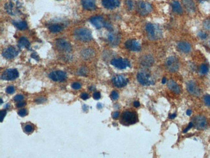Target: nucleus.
<instances>
[{"label": "nucleus", "instance_id": "1", "mask_svg": "<svg viewBox=\"0 0 210 158\" xmlns=\"http://www.w3.org/2000/svg\"><path fill=\"white\" fill-rule=\"evenodd\" d=\"M145 31L147 32L149 38L151 40H157L161 38L162 32L160 27L155 24L148 23L145 25Z\"/></svg>", "mask_w": 210, "mask_h": 158}, {"label": "nucleus", "instance_id": "2", "mask_svg": "<svg viewBox=\"0 0 210 158\" xmlns=\"http://www.w3.org/2000/svg\"><path fill=\"white\" fill-rule=\"evenodd\" d=\"M74 36L80 41L87 42L92 39V34L86 28H77L74 31Z\"/></svg>", "mask_w": 210, "mask_h": 158}, {"label": "nucleus", "instance_id": "3", "mask_svg": "<svg viewBox=\"0 0 210 158\" xmlns=\"http://www.w3.org/2000/svg\"><path fill=\"white\" fill-rule=\"evenodd\" d=\"M138 121L137 114L134 111L127 110L123 112L121 117V122L124 125L134 124Z\"/></svg>", "mask_w": 210, "mask_h": 158}, {"label": "nucleus", "instance_id": "4", "mask_svg": "<svg viewBox=\"0 0 210 158\" xmlns=\"http://www.w3.org/2000/svg\"><path fill=\"white\" fill-rule=\"evenodd\" d=\"M165 66L166 69L170 72H176L178 71L180 67L179 60L178 58L174 56H171L168 57L165 62Z\"/></svg>", "mask_w": 210, "mask_h": 158}, {"label": "nucleus", "instance_id": "5", "mask_svg": "<svg viewBox=\"0 0 210 158\" xmlns=\"http://www.w3.org/2000/svg\"><path fill=\"white\" fill-rule=\"evenodd\" d=\"M137 80L143 85H151L155 84V80L151 75L145 72H140L138 73Z\"/></svg>", "mask_w": 210, "mask_h": 158}, {"label": "nucleus", "instance_id": "6", "mask_svg": "<svg viewBox=\"0 0 210 158\" xmlns=\"http://www.w3.org/2000/svg\"><path fill=\"white\" fill-rule=\"evenodd\" d=\"M137 10L140 15L145 16L152 10V6L150 3L140 1L137 4Z\"/></svg>", "mask_w": 210, "mask_h": 158}, {"label": "nucleus", "instance_id": "7", "mask_svg": "<svg viewBox=\"0 0 210 158\" xmlns=\"http://www.w3.org/2000/svg\"><path fill=\"white\" fill-rule=\"evenodd\" d=\"M193 126L198 130H204L207 127V119L204 116H197L194 117L193 119Z\"/></svg>", "mask_w": 210, "mask_h": 158}, {"label": "nucleus", "instance_id": "8", "mask_svg": "<svg viewBox=\"0 0 210 158\" xmlns=\"http://www.w3.org/2000/svg\"><path fill=\"white\" fill-rule=\"evenodd\" d=\"M19 77V73L16 69H8L3 72L1 79L5 80H14Z\"/></svg>", "mask_w": 210, "mask_h": 158}, {"label": "nucleus", "instance_id": "9", "mask_svg": "<svg viewBox=\"0 0 210 158\" xmlns=\"http://www.w3.org/2000/svg\"><path fill=\"white\" fill-rule=\"evenodd\" d=\"M55 45L57 49L63 52H69L71 50V45L65 40L60 38L56 40Z\"/></svg>", "mask_w": 210, "mask_h": 158}, {"label": "nucleus", "instance_id": "10", "mask_svg": "<svg viewBox=\"0 0 210 158\" xmlns=\"http://www.w3.org/2000/svg\"><path fill=\"white\" fill-rule=\"evenodd\" d=\"M111 64L120 69H126L127 67L130 66V62L129 60L122 58H114L111 61Z\"/></svg>", "mask_w": 210, "mask_h": 158}, {"label": "nucleus", "instance_id": "11", "mask_svg": "<svg viewBox=\"0 0 210 158\" xmlns=\"http://www.w3.org/2000/svg\"><path fill=\"white\" fill-rule=\"evenodd\" d=\"M19 53V51L14 46H9L3 51L2 55L7 59H12L16 57Z\"/></svg>", "mask_w": 210, "mask_h": 158}, {"label": "nucleus", "instance_id": "12", "mask_svg": "<svg viewBox=\"0 0 210 158\" xmlns=\"http://www.w3.org/2000/svg\"><path fill=\"white\" fill-rule=\"evenodd\" d=\"M186 88L188 92L191 95L196 96V97L200 95V89L198 86V85L196 84V82L193 81V80H190L186 83Z\"/></svg>", "mask_w": 210, "mask_h": 158}, {"label": "nucleus", "instance_id": "13", "mask_svg": "<svg viewBox=\"0 0 210 158\" xmlns=\"http://www.w3.org/2000/svg\"><path fill=\"white\" fill-rule=\"evenodd\" d=\"M129 80L126 77L122 75H118L113 77L112 82L113 85L117 88H122L126 86Z\"/></svg>", "mask_w": 210, "mask_h": 158}, {"label": "nucleus", "instance_id": "14", "mask_svg": "<svg viewBox=\"0 0 210 158\" xmlns=\"http://www.w3.org/2000/svg\"><path fill=\"white\" fill-rule=\"evenodd\" d=\"M126 49L131 51H139L141 49L140 42L137 40H129L125 43Z\"/></svg>", "mask_w": 210, "mask_h": 158}, {"label": "nucleus", "instance_id": "15", "mask_svg": "<svg viewBox=\"0 0 210 158\" xmlns=\"http://www.w3.org/2000/svg\"><path fill=\"white\" fill-rule=\"evenodd\" d=\"M49 78L53 81H63L67 78V75L62 71H55L50 73Z\"/></svg>", "mask_w": 210, "mask_h": 158}, {"label": "nucleus", "instance_id": "16", "mask_svg": "<svg viewBox=\"0 0 210 158\" xmlns=\"http://www.w3.org/2000/svg\"><path fill=\"white\" fill-rule=\"evenodd\" d=\"M90 21L97 29H100L103 27H105V21L104 18L101 16H95L92 17L90 19Z\"/></svg>", "mask_w": 210, "mask_h": 158}, {"label": "nucleus", "instance_id": "17", "mask_svg": "<svg viewBox=\"0 0 210 158\" xmlns=\"http://www.w3.org/2000/svg\"><path fill=\"white\" fill-rule=\"evenodd\" d=\"M103 7L107 9H114L120 6L119 0H102Z\"/></svg>", "mask_w": 210, "mask_h": 158}, {"label": "nucleus", "instance_id": "18", "mask_svg": "<svg viewBox=\"0 0 210 158\" xmlns=\"http://www.w3.org/2000/svg\"><path fill=\"white\" fill-rule=\"evenodd\" d=\"M177 48L180 51L184 53H189L191 51V44L186 41H182L178 43Z\"/></svg>", "mask_w": 210, "mask_h": 158}, {"label": "nucleus", "instance_id": "19", "mask_svg": "<svg viewBox=\"0 0 210 158\" xmlns=\"http://www.w3.org/2000/svg\"><path fill=\"white\" fill-rule=\"evenodd\" d=\"M182 4L188 12L192 13L195 11L196 7L193 0H182Z\"/></svg>", "mask_w": 210, "mask_h": 158}, {"label": "nucleus", "instance_id": "20", "mask_svg": "<svg viewBox=\"0 0 210 158\" xmlns=\"http://www.w3.org/2000/svg\"><path fill=\"white\" fill-rule=\"evenodd\" d=\"M140 63L143 66L150 67L154 64V59L151 55H145L141 58Z\"/></svg>", "mask_w": 210, "mask_h": 158}, {"label": "nucleus", "instance_id": "21", "mask_svg": "<svg viewBox=\"0 0 210 158\" xmlns=\"http://www.w3.org/2000/svg\"><path fill=\"white\" fill-rule=\"evenodd\" d=\"M82 5L86 10H93L96 8L95 0H82Z\"/></svg>", "mask_w": 210, "mask_h": 158}, {"label": "nucleus", "instance_id": "22", "mask_svg": "<svg viewBox=\"0 0 210 158\" xmlns=\"http://www.w3.org/2000/svg\"><path fill=\"white\" fill-rule=\"evenodd\" d=\"M167 87H168L170 90H171L172 92L177 93V94H179V93L181 92L180 87L178 85L176 82H175L174 80H169V82H167Z\"/></svg>", "mask_w": 210, "mask_h": 158}, {"label": "nucleus", "instance_id": "23", "mask_svg": "<svg viewBox=\"0 0 210 158\" xmlns=\"http://www.w3.org/2000/svg\"><path fill=\"white\" fill-rule=\"evenodd\" d=\"M82 57H83L84 59H87V60L91 59V58L94 57V50H92V49L88 48V49H84L83 51H82Z\"/></svg>", "mask_w": 210, "mask_h": 158}, {"label": "nucleus", "instance_id": "24", "mask_svg": "<svg viewBox=\"0 0 210 158\" xmlns=\"http://www.w3.org/2000/svg\"><path fill=\"white\" fill-rule=\"evenodd\" d=\"M171 7H172V10H173V12L177 13L178 14H182L183 12L182 8L180 5V3L178 1H173L171 3Z\"/></svg>", "mask_w": 210, "mask_h": 158}, {"label": "nucleus", "instance_id": "25", "mask_svg": "<svg viewBox=\"0 0 210 158\" xmlns=\"http://www.w3.org/2000/svg\"><path fill=\"white\" fill-rule=\"evenodd\" d=\"M12 23L16 27L18 28L20 30H25V29H27L28 26L27 24L24 21H16L12 20Z\"/></svg>", "mask_w": 210, "mask_h": 158}, {"label": "nucleus", "instance_id": "26", "mask_svg": "<svg viewBox=\"0 0 210 158\" xmlns=\"http://www.w3.org/2000/svg\"><path fill=\"white\" fill-rule=\"evenodd\" d=\"M107 38L109 42L111 44L113 45H116L118 44L119 40H120V37L117 35L116 34L111 33L108 34Z\"/></svg>", "mask_w": 210, "mask_h": 158}, {"label": "nucleus", "instance_id": "27", "mask_svg": "<svg viewBox=\"0 0 210 158\" xmlns=\"http://www.w3.org/2000/svg\"><path fill=\"white\" fill-rule=\"evenodd\" d=\"M18 45L20 47H25V48H29L30 46V43H29V40L27 39V38L24 36L20 37L19 40H18Z\"/></svg>", "mask_w": 210, "mask_h": 158}, {"label": "nucleus", "instance_id": "28", "mask_svg": "<svg viewBox=\"0 0 210 158\" xmlns=\"http://www.w3.org/2000/svg\"><path fill=\"white\" fill-rule=\"evenodd\" d=\"M63 29V27L60 24H52L49 26V30L52 33H59Z\"/></svg>", "mask_w": 210, "mask_h": 158}, {"label": "nucleus", "instance_id": "29", "mask_svg": "<svg viewBox=\"0 0 210 158\" xmlns=\"http://www.w3.org/2000/svg\"><path fill=\"white\" fill-rule=\"evenodd\" d=\"M209 68L205 64H202L199 67V72L202 75H206L208 73Z\"/></svg>", "mask_w": 210, "mask_h": 158}, {"label": "nucleus", "instance_id": "30", "mask_svg": "<svg viewBox=\"0 0 210 158\" xmlns=\"http://www.w3.org/2000/svg\"><path fill=\"white\" fill-rule=\"evenodd\" d=\"M23 130L27 133H31L34 131V127L31 124H26L23 128Z\"/></svg>", "mask_w": 210, "mask_h": 158}, {"label": "nucleus", "instance_id": "31", "mask_svg": "<svg viewBox=\"0 0 210 158\" xmlns=\"http://www.w3.org/2000/svg\"><path fill=\"white\" fill-rule=\"evenodd\" d=\"M88 73V70L86 67H82L78 71V74L82 76H86Z\"/></svg>", "mask_w": 210, "mask_h": 158}, {"label": "nucleus", "instance_id": "32", "mask_svg": "<svg viewBox=\"0 0 210 158\" xmlns=\"http://www.w3.org/2000/svg\"><path fill=\"white\" fill-rule=\"evenodd\" d=\"M204 28L207 31H210V18H208L203 21Z\"/></svg>", "mask_w": 210, "mask_h": 158}, {"label": "nucleus", "instance_id": "33", "mask_svg": "<svg viewBox=\"0 0 210 158\" xmlns=\"http://www.w3.org/2000/svg\"><path fill=\"white\" fill-rule=\"evenodd\" d=\"M204 102L206 106L210 107V95L206 94L203 97Z\"/></svg>", "mask_w": 210, "mask_h": 158}, {"label": "nucleus", "instance_id": "34", "mask_svg": "<svg viewBox=\"0 0 210 158\" xmlns=\"http://www.w3.org/2000/svg\"><path fill=\"white\" fill-rule=\"evenodd\" d=\"M198 36L200 38V39L202 40H204L207 38V37H208V34H207L206 32H204V31H199L198 33Z\"/></svg>", "mask_w": 210, "mask_h": 158}, {"label": "nucleus", "instance_id": "35", "mask_svg": "<svg viewBox=\"0 0 210 158\" xmlns=\"http://www.w3.org/2000/svg\"><path fill=\"white\" fill-rule=\"evenodd\" d=\"M18 114L21 117H24L27 114V110L25 108H22L20 109L19 111H18Z\"/></svg>", "mask_w": 210, "mask_h": 158}, {"label": "nucleus", "instance_id": "36", "mask_svg": "<svg viewBox=\"0 0 210 158\" xmlns=\"http://www.w3.org/2000/svg\"><path fill=\"white\" fill-rule=\"evenodd\" d=\"M126 4L127 7V9L129 10H131L133 7V2L132 0H126Z\"/></svg>", "mask_w": 210, "mask_h": 158}, {"label": "nucleus", "instance_id": "37", "mask_svg": "<svg viewBox=\"0 0 210 158\" xmlns=\"http://www.w3.org/2000/svg\"><path fill=\"white\" fill-rule=\"evenodd\" d=\"M46 101H47L46 98L43 97H38V98H36L35 99V101H35L36 103H38V104H41V103H45V102H46Z\"/></svg>", "mask_w": 210, "mask_h": 158}, {"label": "nucleus", "instance_id": "38", "mask_svg": "<svg viewBox=\"0 0 210 158\" xmlns=\"http://www.w3.org/2000/svg\"><path fill=\"white\" fill-rule=\"evenodd\" d=\"M71 86L74 90H79V89H80V88H81L82 85H81L80 83H79V82H74V83H73V84H72Z\"/></svg>", "mask_w": 210, "mask_h": 158}, {"label": "nucleus", "instance_id": "39", "mask_svg": "<svg viewBox=\"0 0 210 158\" xmlns=\"http://www.w3.org/2000/svg\"><path fill=\"white\" fill-rule=\"evenodd\" d=\"M118 93L117 92H116V91H113V92H111V98L113 99V100H116L117 98H118Z\"/></svg>", "mask_w": 210, "mask_h": 158}, {"label": "nucleus", "instance_id": "40", "mask_svg": "<svg viewBox=\"0 0 210 158\" xmlns=\"http://www.w3.org/2000/svg\"><path fill=\"white\" fill-rule=\"evenodd\" d=\"M15 88L14 86H8L6 89V92L9 94H12L14 92Z\"/></svg>", "mask_w": 210, "mask_h": 158}, {"label": "nucleus", "instance_id": "41", "mask_svg": "<svg viewBox=\"0 0 210 158\" xmlns=\"http://www.w3.org/2000/svg\"><path fill=\"white\" fill-rule=\"evenodd\" d=\"M23 98H24L23 95H16L15 97H14V101H16V102H20V101H22Z\"/></svg>", "mask_w": 210, "mask_h": 158}, {"label": "nucleus", "instance_id": "42", "mask_svg": "<svg viewBox=\"0 0 210 158\" xmlns=\"http://www.w3.org/2000/svg\"><path fill=\"white\" fill-rule=\"evenodd\" d=\"M101 97V94L99 92H96L93 93V98L96 100H98Z\"/></svg>", "mask_w": 210, "mask_h": 158}, {"label": "nucleus", "instance_id": "43", "mask_svg": "<svg viewBox=\"0 0 210 158\" xmlns=\"http://www.w3.org/2000/svg\"><path fill=\"white\" fill-rule=\"evenodd\" d=\"M80 97L83 99V100H87V99H88L89 96V94L88 93H82L81 95H80Z\"/></svg>", "mask_w": 210, "mask_h": 158}, {"label": "nucleus", "instance_id": "44", "mask_svg": "<svg viewBox=\"0 0 210 158\" xmlns=\"http://www.w3.org/2000/svg\"><path fill=\"white\" fill-rule=\"evenodd\" d=\"M6 114H7V111H5V109L4 110L1 111V122H3V120L5 116H6Z\"/></svg>", "mask_w": 210, "mask_h": 158}, {"label": "nucleus", "instance_id": "45", "mask_svg": "<svg viewBox=\"0 0 210 158\" xmlns=\"http://www.w3.org/2000/svg\"><path fill=\"white\" fill-rule=\"evenodd\" d=\"M26 104L25 102H18V103L16 104V107L17 108H22V107L24 106Z\"/></svg>", "mask_w": 210, "mask_h": 158}, {"label": "nucleus", "instance_id": "46", "mask_svg": "<svg viewBox=\"0 0 210 158\" xmlns=\"http://www.w3.org/2000/svg\"><path fill=\"white\" fill-rule=\"evenodd\" d=\"M193 127V122H190V124H189V125H188V127L186 128H185V129H184V131H183V132H184V133H186V132H188V131L189 130H190V128H192Z\"/></svg>", "mask_w": 210, "mask_h": 158}, {"label": "nucleus", "instance_id": "47", "mask_svg": "<svg viewBox=\"0 0 210 158\" xmlns=\"http://www.w3.org/2000/svg\"><path fill=\"white\" fill-rule=\"evenodd\" d=\"M119 115H120V113H119L118 111H115L112 114V117H113V119H117L119 117Z\"/></svg>", "mask_w": 210, "mask_h": 158}, {"label": "nucleus", "instance_id": "48", "mask_svg": "<svg viewBox=\"0 0 210 158\" xmlns=\"http://www.w3.org/2000/svg\"><path fill=\"white\" fill-rule=\"evenodd\" d=\"M133 105H134L135 107L138 108V107L140 106V103L139 101H135L133 103Z\"/></svg>", "mask_w": 210, "mask_h": 158}, {"label": "nucleus", "instance_id": "49", "mask_svg": "<svg viewBox=\"0 0 210 158\" xmlns=\"http://www.w3.org/2000/svg\"><path fill=\"white\" fill-rule=\"evenodd\" d=\"M175 117H176V114H173L171 115H169V118L171 119H173Z\"/></svg>", "mask_w": 210, "mask_h": 158}, {"label": "nucleus", "instance_id": "50", "mask_svg": "<svg viewBox=\"0 0 210 158\" xmlns=\"http://www.w3.org/2000/svg\"><path fill=\"white\" fill-rule=\"evenodd\" d=\"M191 114H192V111H191V109H188V110L186 111V114L188 115V116H190L191 115Z\"/></svg>", "mask_w": 210, "mask_h": 158}, {"label": "nucleus", "instance_id": "51", "mask_svg": "<svg viewBox=\"0 0 210 158\" xmlns=\"http://www.w3.org/2000/svg\"><path fill=\"white\" fill-rule=\"evenodd\" d=\"M97 108H98V109L102 108V104H101V103H98V104H97Z\"/></svg>", "mask_w": 210, "mask_h": 158}, {"label": "nucleus", "instance_id": "52", "mask_svg": "<svg viewBox=\"0 0 210 158\" xmlns=\"http://www.w3.org/2000/svg\"><path fill=\"white\" fill-rule=\"evenodd\" d=\"M166 77H164V78L162 79V84H165V83H166Z\"/></svg>", "mask_w": 210, "mask_h": 158}, {"label": "nucleus", "instance_id": "53", "mask_svg": "<svg viewBox=\"0 0 210 158\" xmlns=\"http://www.w3.org/2000/svg\"><path fill=\"white\" fill-rule=\"evenodd\" d=\"M206 1V0H197V1H198L199 3H203V2H204Z\"/></svg>", "mask_w": 210, "mask_h": 158}, {"label": "nucleus", "instance_id": "54", "mask_svg": "<svg viewBox=\"0 0 210 158\" xmlns=\"http://www.w3.org/2000/svg\"><path fill=\"white\" fill-rule=\"evenodd\" d=\"M3 103V101H2V99L1 98V104H2Z\"/></svg>", "mask_w": 210, "mask_h": 158}]
</instances>
